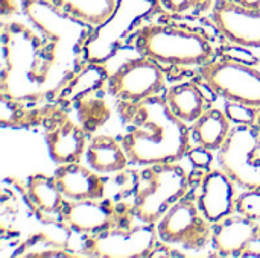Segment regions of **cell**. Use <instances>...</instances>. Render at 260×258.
I'll use <instances>...</instances> for the list:
<instances>
[{
  "mask_svg": "<svg viewBox=\"0 0 260 258\" xmlns=\"http://www.w3.org/2000/svg\"><path fill=\"white\" fill-rule=\"evenodd\" d=\"M157 240V227L151 224L113 228L87 234L82 242V254L99 258L149 257Z\"/></svg>",
  "mask_w": 260,
  "mask_h": 258,
  "instance_id": "cell-10",
  "label": "cell"
},
{
  "mask_svg": "<svg viewBox=\"0 0 260 258\" xmlns=\"http://www.w3.org/2000/svg\"><path fill=\"white\" fill-rule=\"evenodd\" d=\"M259 236V222L233 213L229 217L213 224L212 245L216 254L222 257H244V252L250 243Z\"/></svg>",
  "mask_w": 260,
  "mask_h": 258,
  "instance_id": "cell-14",
  "label": "cell"
},
{
  "mask_svg": "<svg viewBox=\"0 0 260 258\" xmlns=\"http://www.w3.org/2000/svg\"><path fill=\"white\" fill-rule=\"evenodd\" d=\"M210 18L216 30L230 43L260 47V9L242 6L235 0H215Z\"/></svg>",
  "mask_w": 260,
  "mask_h": 258,
  "instance_id": "cell-12",
  "label": "cell"
},
{
  "mask_svg": "<svg viewBox=\"0 0 260 258\" xmlns=\"http://www.w3.org/2000/svg\"><path fill=\"white\" fill-rule=\"evenodd\" d=\"M53 176L67 201L105 198L107 179L90 166L81 163L59 164Z\"/></svg>",
  "mask_w": 260,
  "mask_h": 258,
  "instance_id": "cell-15",
  "label": "cell"
},
{
  "mask_svg": "<svg viewBox=\"0 0 260 258\" xmlns=\"http://www.w3.org/2000/svg\"><path fill=\"white\" fill-rule=\"evenodd\" d=\"M232 120L219 108L206 109L190 126L192 140L209 151H219L232 131Z\"/></svg>",
  "mask_w": 260,
  "mask_h": 258,
  "instance_id": "cell-18",
  "label": "cell"
},
{
  "mask_svg": "<svg viewBox=\"0 0 260 258\" xmlns=\"http://www.w3.org/2000/svg\"><path fill=\"white\" fill-rule=\"evenodd\" d=\"M235 213L260 222V187L245 189V192L238 195Z\"/></svg>",
  "mask_w": 260,
  "mask_h": 258,
  "instance_id": "cell-24",
  "label": "cell"
},
{
  "mask_svg": "<svg viewBox=\"0 0 260 258\" xmlns=\"http://www.w3.org/2000/svg\"><path fill=\"white\" fill-rule=\"evenodd\" d=\"M259 111L260 109L257 108H251L248 105L235 103V102H227V106H225L227 116L236 125H256Z\"/></svg>",
  "mask_w": 260,
  "mask_h": 258,
  "instance_id": "cell-25",
  "label": "cell"
},
{
  "mask_svg": "<svg viewBox=\"0 0 260 258\" xmlns=\"http://www.w3.org/2000/svg\"><path fill=\"white\" fill-rule=\"evenodd\" d=\"M158 8V0H117L113 14L85 41V59L91 64L107 62Z\"/></svg>",
  "mask_w": 260,
  "mask_h": 258,
  "instance_id": "cell-4",
  "label": "cell"
},
{
  "mask_svg": "<svg viewBox=\"0 0 260 258\" xmlns=\"http://www.w3.org/2000/svg\"><path fill=\"white\" fill-rule=\"evenodd\" d=\"M155 227L161 242L189 251H201L212 242L213 224L204 216L197 198L193 199L190 193L174 204Z\"/></svg>",
  "mask_w": 260,
  "mask_h": 258,
  "instance_id": "cell-5",
  "label": "cell"
},
{
  "mask_svg": "<svg viewBox=\"0 0 260 258\" xmlns=\"http://www.w3.org/2000/svg\"><path fill=\"white\" fill-rule=\"evenodd\" d=\"M46 143L50 158L58 166L79 163L88 146L85 129L66 116L47 129Z\"/></svg>",
  "mask_w": 260,
  "mask_h": 258,
  "instance_id": "cell-16",
  "label": "cell"
},
{
  "mask_svg": "<svg viewBox=\"0 0 260 258\" xmlns=\"http://www.w3.org/2000/svg\"><path fill=\"white\" fill-rule=\"evenodd\" d=\"M206 85L227 102L260 109V70L233 59L210 61L200 67Z\"/></svg>",
  "mask_w": 260,
  "mask_h": 258,
  "instance_id": "cell-6",
  "label": "cell"
},
{
  "mask_svg": "<svg viewBox=\"0 0 260 258\" xmlns=\"http://www.w3.org/2000/svg\"><path fill=\"white\" fill-rule=\"evenodd\" d=\"M256 125H257V128H259V131H260V111H259V117H257V122H256Z\"/></svg>",
  "mask_w": 260,
  "mask_h": 258,
  "instance_id": "cell-28",
  "label": "cell"
},
{
  "mask_svg": "<svg viewBox=\"0 0 260 258\" xmlns=\"http://www.w3.org/2000/svg\"><path fill=\"white\" fill-rule=\"evenodd\" d=\"M61 222L79 234H96L113 228L134 225L136 219L131 202H116L111 199L66 201L59 214Z\"/></svg>",
  "mask_w": 260,
  "mask_h": 258,
  "instance_id": "cell-9",
  "label": "cell"
},
{
  "mask_svg": "<svg viewBox=\"0 0 260 258\" xmlns=\"http://www.w3.org/2000/svg\"><path fill=\"white\" fill-rule=\"evenodd\" d=\"M134 47L140 55L166 65L201 67L215 58L210 36L203 29L183 23L142 24L136 32Z\"/></svg>",
  "mask_w": 260,
  "mask_h": 258,
  "instance_id": "cell-2",
  "label": "cell"
},
{
  "mask_svg": "<svg viewBox=\"0 0 260 258\" xmlns=\"http://www.w3.org/2000/svg\"><path fill=\"white\" fill-rule=\"evenodd\" d=\"M235 2H238L239 5H242V6H247V8L260 9V0H235Z\"/></svg>",
  "mask_w": 260,
  "mask_h": 258,
  "instance_id": "cell-27",
  "label": "cell"
},
{
  "mask_svg": "<svg viewBox=\"0 0 260 258\" xmlns=\"http://www.w3.org/2000/svg\"><path fill=\"white\" fill-rule=\"evenodd\" d=\"M160 6L171 14H204L212 11L215 0H158Z\"/></svg>",
  "mask_w": 260,
  "mask_h": 258,
  "instance_id": "cell-23",
  "label": "cell"
},
{
  "mask_svg": "<svg viewBox=\"0 0 260 258\" xmlns=\"http://www.w3.org/2000/svg\"><path fill=\"white\" fill-rule=\"evenodd\" d=\"M117 109L126 125L120 141L131 164L177 163L192 149L189 125L172 113L163 96L140 102L117 100Z\"/></svg>",
  "mask_w": 260,
  "mask_h": 258,
  "instance_id": "cell-1",
  "label": "cell"
},
{
  "mask_svg": "<svg viewBox=\"0 0 260 258\" xmlns=\"http://www.w3.org/2000/svg\"><path fill=\"white\" fill-rule=\"evenodd\" d=\"M219 167L241 189L260 187V131L257 125H236L218 151Z\"/></svg>",
  "mask_w": 260,
  "mask_h": 258,
  "instance_id": "cell-7",
  "label": "cell"
},
{
  "mask_svg": "<svg viewBox=\"0 0 260 258\" xmlns=\"http://www.w3.org/2000/svg\"><path fill=\"white\" fill-rule=\"evenodd\" d=\"M236 182L221 169H207L201 176L197 202L204 216L216 224L235 213L238 190Z\"/></svg>",
  "mask_w": 260,
  "mask_h": 258,
  "instance_id": "cell-13",
  "label": "cell"
},
{
  "mask_svg": "<svg viewBox=\"0 0 260 258\" xmlns=\"http://www.w3.org/2000/svg\"><path fill=\"white\" fill-rule=\"evenodd\" d=\"M213 151H209L203 146H198L193 149L189 151V160L192 161V164L198 169H209L210 164H212V160H213V155H212Z\"/></svg>",
  "mask_w": 260,
  "mask_h": 258,
  "instance_id": "cell-26",
  "label": "cell"
},
{
  "mask_svg": "<svg viewBox=\"0 0 260 258\" xmlns=\"http://www.w3.org/2000/svg\"><path fill=\"white\" fill-rule=\"evenodd\" d=\"M165 85L166 75L160 64L143 55L128 59L107 79L110 94L122 102H140L160 96Z\"/></svg>",
  "mask_w": 260,
  "mask_h": 258,
  "instance_id": "cell-11",
  "label": "cell"
},
{
  "mask_svg": "<svg viewBox=\"0 0 260 258\" xmlns=\"http://www.w3.org/2000/svg\"><path fill=\"white\" fill-rule=\"evenodd\" d=\"M190 176L177 163L143 166L133 192V211L142 224L155 225L168 210L189 195Z\"/></svg>",
  "mask_w": 260,
  "mask_h": 258,
  "instance_id": "cell-3",
  "label": "cell"
},
{
  "mask_svg": "<svg viewBox=\"0 0 260 258\" xmlns=\"http://www.w3.org/2000/svg\"><path fill=\"white\" fill-rule=\"evenodd\" d=\"M107 79H108V75L102 68V64L90 62V67L82 70L72 82H69L66 85L64 91L61 93V99L66 102H72V100L87 94L88 91L99 88L104 82H107Z\"/></svg>",
  "mask_w": 260,
  "mask_h": 258,
  "instance_id": "cell-22",
  "label": "cell"
},
{
  "mask_svg": "<svg viewBox=\"0 0 260 258\" xmlns=\"http://www.w3.org/2000/svg\"><path fill=\"white\" fill-rule=\"evenodd\" d=\"M20 9L27 21L53 46L81 47L93 32V26L67 14L52 0H20Z\"/></svg>",
  "mask_w": 260,
  "mask_h": 258,
  "instance_id": "cell-8",
  "label": "cell"
},
{
  "mask_svg": "<svg viewBox=\"0 0 260 258\" xmlns=\"http://www.w3.org/2000/svg\"><path fill=\"white\" fill-rule=\"evenodd\" d=\"M85 160L91 169L102 175L123 172L131 163L122 141L111 135H94L88 141Z\"/></svg>",
  "mask_w": 260,
  "mask_h": 258,
  "instance_id": "cell-17",
  "label": "cell"
},
{
  "mask_svg": "<svg viewBox=\"0 0 260 258\" xmlns=\"http://www.w3.org/2000/svg\"><path fill=\"white\" fill-rule=\"evenodd\" d=\"M67 14L93 27L102 24L114 11L117 0H52Z\"/></svg>",
  "mask_w": 260,
  "mask_h": 258,
  "instance_id": "cell-21",
  "label": "cell"
},
{
  "mask_svg": "<svg viewBox=\"0 0 260 258\" xmlns=\"http://www.w3.org/2000/svg\"><path fill=\"white\" fill-rule=\"evenodd\" d=\"M163 97L172 113L187 125H192L206 111V99L198 84L193 81L180 82L169 87Z\"/></svg>",
  "mask_w": 260,
  "mask_h": 258,
  "instance_id": "cell-19",
  "label": "cell"
},
{
  "mask_svg": "<svg viewBox=\"0 0 260 258\" xmlns=\"http://www.w3.org/2000/svg\"><path fill=\"white\" fill-rule=\"evenodd\" d=\"M26 189L30 202L37 207L38 211L47 216L61 214L67 199L64 198L55 176L34 173L27 178Z\"/></svg>",
  "mask_w": 260,
  "mask_h": 258,
  "instance_id": "cell-20",
  "label": "cell"
}]
</instances>
